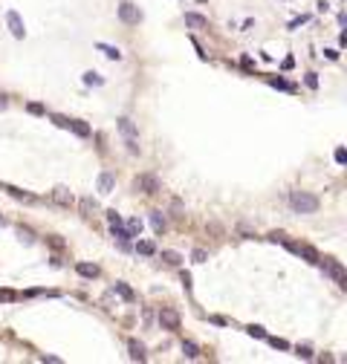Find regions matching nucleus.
Returning <instances> with one entry per match:
<instances>
[{"mask_svg":"<svg viewBox=\"0 0 347 364\" xmlns=\"http://www.w3.org/2000/svg\"><path fill=\"white\" fill-rule=\"evenodd\" d=\"M289 205H292V211H298V214H316L318 211V197L307 194V191H292V194H289Z\"/></svg>","mask_w":347,"mask_h":364,"instance_id":"f257e3e1","label":"nucleus"},{"mask_svg":"<svg viewBox=\"0 0 347 364\" xmlns=\"http://www.w3.org/2000/svg\"><path fill=\"white\" fill-rule=\"evenodd\" d=\"M318 266L324 269V272L330 274L339 286H347V274H345V266L336 260V257H318Z\"/></svg>","mask_w":347,"mask_h":364,"instance_id":"f03ea898","label":"nucleus"},{"mask_svg":"<svg viewBox=\"0 0 347 364\" xmlns=\"http://www.w3.org/2000/svg\"><path fill=\"white\" fill-rule=\"evenodd\" d=\"M119 133L125 136V145L130 153H139V139H136V124L127 119V116H122L119 119Z\"/></svg>","mask_w":347,"mask_h":364,"instance_id":"7ed1b4c3","label":"nucleus"},{"mask_svg":"<svg viewBox=\"0 0 347 364\" xmlns=\"http://www.w3.org/2000/svg\"><path fill=\"white\" fill-rule=\"evenodd\" d=\"M55 124H61L67 130H72L75 136H90V124H84V121L78 119H64V116H55Z\"/></svg>","mask_w":347,"mask_h":364,"instance_id":"20e7f679","label":"nucleus"},{"mask_svg":"<svg viewBox=\"0 0 347 364\" xmlns=\"http://www.w3.org/2000/svg\"><path fill=\"white\" fill-rule=\"evenodd\" d=\"M159 324L162 330H180V312L177 309H159Z\"/></svg>","mask_w":347,"mask_h":364,"instance_id":"39448f33","label":"nucleus"},{"mask_svg":"<svg viewBox=\"0 0 347 364\" xmlns=\"http://www.w3.org/2000/svg\"><path fill=\"white\" fill-rule=\"evenodd\" d=\"M119 18L125 21V23H139L142 21V12H139V6H133V3H119Z\"/></svg>","mask_w":347,"mask_h":364,"instance_id":"423d86ee","label":"nucleus"},{"mask_svg":"<svg viewBox=\"0 0 347 364\" xmlns=\"http://www.w3.org/2000/svg\"><path fill=\"white\" fill-rule=\"evenodd\" d=\"M6 23H9V32H12L18 41L26 35V29H23V21H21V15H18L15 9H9V12H6Z\"/></svg>","mask_w":347,"mask_h":364,"instance_id":"0eeeda50","label":"nucleus"},{"mask_svg":"<svg viewBox=\"0 0 347 364\" xmlns=\"http://www.w3.org/2000/svg\"><path fill=\"white\" fill-rule=\"evenodd\" d=\"M136 188L142 191V194H157L159 191V180L154 174H142V177H136Z\"/></svg>","mask_w":347,"mask_h":364,"instance_id":"6e6552de","label":"nucleus"},{"mask_svg":"<svg viewBox=\"0 0 347 364\" xmlns=\"http://www.w3.org/2000/svg\"><path fill=\"white\" fill-rule=\"evenodd\" d=\"M185 26L188 29H206L208 26V18H203L197 12H185Z\"/></svg>","mask_w":347,"mask_h":364,"instance_id":"1a4fd4ad","label":"nucleus"},{"mask_svg":"<svg viewBox=\"0 0 347 364\" xmlns=\"http://www.w3.org/2000/svg\"><path fill=\"white\" fill-rule=\"evenodd\" d=\"M110 231H113V237H116V240L122 243L125 249H127V243L133 240V237H130V231H127V228L122 226V223H110Z\"/></svg>","mask_w":347,"mask_h":364,"instance_id":"9d476101","label":"nucleus"},{"mask_svg":"<svg viewBox=\"0 0 347 364\" xmlns=\"http://www.w3.org/2000/svg\"><path fill=\"white\" fill-rule=\"evenodd\" d=\"M127 353H130V359H133V362H145V359H148V356H145V347H142L136 338H130V341H127Z\"/></svg>","mask_w":347,"mask_h":364,"instance_id":"9b49d317","label":"nucleus"},{"mask_svg":"<svg viewBox=\"0 0 347 364\" xmlns=\"http://www.w3.org/2000/svg\"><path fill=\"white\" fill-rule=\"evenodd\" d=\"M113 185H116V180H113L110 171H101V174H98V191H101V194H110Z\"/></svg>","mask_w":347,"mask_h":364,"instance_id":"f8f14e48","label":"nucleus"},{"mask_svg":"<svg viewBox=\"0 0 347 364\" xmlns=\"http://www.w3.org/2000/svg\"><path fill=\"white\" fill-rule=\"evenodd\" d=\"M52 200H55L58 205H67V208H69V205L75 203V197H72V194H69L67 188H55V191H52Z\"/></svg>","mask_w":347,"mask_h":364,"instance_id":"ddd939ff","label":"nucleus"},{"mask_svg":"<svg viewBox=\"0 0 347 364\" xmlns=\"http://www.w3.org/2000/svg\"><path fill=\"white\" fill-rule=\"evenodd\" d=\"M113 292H116V295H119V298H125L127 303H133V301H136V295H133V289H130V286H127V283H122V280H119V283H116V286H113Z\"/></svg>","mask_w":347,"mask_h":364,"instance_id":"4468645a","label":"nucleus"},{"mask_svg":"<svg viewBox=\"0 0 347 364\" xmlns=\"http://www.w3.org/2000/svg\"><path fill=\"white\" fill-rule=\"evenodd\" d=\"M95 46H98L110 61H122V49H119V46H110V44H95Z\"/></svg>","mask_w":347,"mask_h":364,"instance_id":"2eb2a0df","label":"nucleus"},{"mask_svg":"<svg viewBox=\"0 0 347 364\" xmlns=\"http://www.w3.org/2000/svg\"><path fill=\"white\" fill-rule=\"evenodd\" d=\"M151 226H154V231H157V234H162V231L168 228V223H165L162 211H151Z\"/></svg>","mask_w":347,"mask_h":364,"instance_id":"dca6fc26","label":"nucleus"},{"mask_svg":"<svg viewBox=\"0 0 347 364\" xmlns=\"http://www.w3.org/2000/svg\"><path fill=\"white\" fill-rule=\"evenodd\" d=\"M75 272L81 274V277H98V266H93V263H78Z\"/></svg>","mask_w":347,"mask_h":364,"instance_id":"f3484780","label":"nucleus"},{"mask_svg":"<svg viewBox=\"0 0 347 364\" xmlns=\"http://www.w3.org/2000/svg\"><path fill=\"white\" fill-rule=\"evenodd\" d=\"M162 260H165L168 266H180V263H183V254H180V251H171V249H165V251H162Z\"/></svg>","mask_w":347,"mask_h":364,"instance_id":"a211bd4d","label":"nucleus"},{"mask_svg":"<svg viewBox=\"0 0 347 364\" xmlns=\"http://www.w3.org/2000/svg\"><path fill=\"white\" fill-rule=\"evenodd\" d=\"M136 251L145 254V257H151V254H157V246H154L151 240H139V243H136Z\"/></svg>","mask_w":347,"mask_h":364,"instance_id":"6ab92c4d","label":"nucleus"},{"mask_svg":"<svg viewBox=\"0 0 347 364\" xmlns=\"http://www.w3.org/2000/svg\"><path fill=\"white\" fill-rule=\"evenodd\" d=\"M272 87H278V90H289V92H295V84H289V81H284V78H266Z\"/></svg>","mask_w":347,"mask_h":364,"instance_id":"aec40b11","label":"nucleus"},{"mask_svg":"<svg viewBox=\"0 0 347 364\" xmlns=\"http://www.w3.org/2000/svg\"><path fill=\"white\" fill-rule=\"evenodd\" d=\"M183 353H185V359H197L200 356V347L191 344V341H183Z\"/></svg>","mask_w":347,"mask_h":364,"instance_id":"412c9836","label":"nucleus"},{"mask_svg":"<svg viewBox=\"0 0 347 364\" xmlns=\"http://www.w3.org/2000/svg\"><path fill=\"white\" fill-rule=\"evenodd\" d=\"M6 191H9V194H12L15 200H23V203H35V197H32V194H23V191H18V188H6Z\"/></svg>","mask_w":347,"mask_h":364,"instance_id":"4be33fe9","label":"nucleus"},{"mask_svg":"<svg viewBox=\"0 0 347 364\" xmlns=\"http://www.w3.org/2000/svg\"><path fill=\"white\" fill-rule=\"evenodd\" d=\"M84 84H95V87H101V84H104V78H101L98 72H84Z\"/></svg>","mask_w":347,"mask_h":364,"instance_id":"5701e85b","label":"nucleus"},{"mask_svg":"<svg viewBox=\"0 0 347 364\" xmlns=\"http://www.w3.org/2000/svg\"><path fill=\"white\" fill-rule=\"evenodd\" d=\"M127 231H130V237H139L142 234V220H130L127 223Z\"/></svg>","mask_w":347,"mask_h":364,"instance_id":"b1692460","label":"nucleus"},{"mask_svg":"<svg viewBox=\"0 0 347 364\" xmlns=\"http://www.w3.org/2000/svg\"><path fill=\"white\" fill-rule=\"evenodd\" d=\"M249 335H252V338H266V330L257 327V324H252V327H249Z\"/></svg>","mask_w":347,"mask_h":364,"instance_id":"393cba45","label":"nucleus"},{"mask_svg":"<svg viewBox=\"0 0 347 364\" xmlns=\"http://www.w3.org/2000/svg\"><path fill=\"white\" fill-rule=\"evenodd\" d=\"M95 208H98V205H95V203H93V200H90V197H87V200H81V211H84V214L95 211Z\"/></svg>","mask_w":347,"mask_h":364,"instance_id":"a878e982","label":"nucleus"},{"mask_svg":"<svg viewBox=\"0 0 347 364\" xmlns=\"http://www.w3.org/2000/svg\"><path fill=\"white\" fill-rule=\"evenodd\" d=\"M191 257H194V263H206V260H208V254H206L203 249H194V254H191Z\"/></svg>","mask_w":347,"mask_h":364,"instance_id":"bb28decb","label":"nucleus"},{"mask_svg":"<svg viewBox=\"0 0 347 364\" xmlns=\"http://www.w3.org/2000/svg\"><path fill=\"white\" fill-rule=\"evenodd\" d=\"M295 356H301V359H313V350H310V347H301V344H298V347H295Z\"/></svg>","mask_w":347,"mask_h":364,"instance_id":"cd10ccee","label":"nucleus"},{"mask_svg":"<svg viewBox=\"0 0 347 364\" xmlns=\"http://www.w3.org/2000/svg\"><path fill=\"white\" fill-rule=\"evenodd\" d=\"M18 237H21L23 243H35V237H32V231H29V228H18Z\"/></svg>","mask_w":347,"mask_h":364,"instance_id":"c85d7f7f","label":"nucleus"},{"mask_svg":"<svg viewBox=\"0 0 347 364\" xmlns=\"http://www.w3.org/2000/svg\"><path fill=\"white\" fill-rule=\"evenodd\" d=\"M26 110H29L32 116H44V113H46V110H44L41 104H35V101H32V104H26Z\"/></svg>","mask_w":347,"mask_h":364,"instance_id":"c756f323","label":"nucleus"},{"mask_svg":"<svg viewBox=\"0 0 347 364\" xmlns=\"http://www.w3.org/2000/svg\"><path fill=\"white\" fill-rule=\"evenodd\" d=\"M269 344H272L275 350H289V344H286L284 338H269Z\"/></svg>","mask_w":347,"mask_h":364,"instance_id":"7c9ffc66","label":"nucleus"},{"mask_svg":"<svg viewBox=\"0 0 347 364\" xmlns=\"http://www.w3.org/2000/svg\"><path fill=\"white\" fill-rule=\"evenodd\" d=\"M304 81H307V87H310V90H316V87H318V78H316V72H307V78H304Z\"/></svg>","mask_w":347,"mask_h":364,"instance_id":"2f4dec72","label":"nucleus"},{"mask_svg":"<svg viewBox=\"0 0 347 364\" xmlns=\"http://www.w3.org/2000/svg\"><path fill=\"white\" fill-rule=\"evenodd\" d=\"M46 243H49L52 249H64V240H61V237H55V234H52V237H46Z\"/></svg>","mask_w":347,"mask_h":364,"instance_id":"473e14b6","label":"nucleus"},{"mask_svg":"<svg viewBox=\"0 0 347 364\" xmlns=\"http://www.w3.org/2000/svg\"><path fill=\"white\" fill-rule=\"evenodd\" d=\"M336 162H339V165H345V162H347V151H345V148L336 151Z\"/></svg>","mask_w":347,"mask_h":364,"instance_id":"72a5a7b5","label":"nucleus"},{"mask_svg":"<svg viewBox=\"0 0 347 364\" xmlns=\"http://www.w3.org/2000/svg\"><path fill=\"white\" fill-rule=\"evenodd\" d=\"M0 301H15V292H9V289H0Z\"/></svg>","mask_w":347,"mask_h":364,"instance_id":"f704fd0d","label":"nucleus"},{"mask_svg":"<svg viewBox=\"0 0 347 364\" xmlns=\"http://www.w3.org/2000/svg\"><path fill=\"white\" fill-rule=\"evenodd\" d=\"M107 223H122V217L116 211H107Z\"/></svg>","mask_w":347,"mask_h":364,"instance_id":"c9c22d12","label":"nucleus"},{"mask_svg":"<svg viewBox=\"0 0 347 364\" xmlns=\"http://www.w3.org/2000/svg\"><path fill=\"white\" fill-rule=\"evenodd\" d=\"M324 55H327L330 61H336V58H339V49H324Z\"/></svg>","mask_w":347,"mask_h":364,"instance_id":"e433bc0d","label":"nucleus"},{"mask_svg":"<svg viewBox=\"0 0 347 364\" xmlns=\"http://www.w3.org/2000/svg\"><path fill=\"white\" fill-rule=\"evenodd\" d=\"M183 286H185V289H191V274L188 272H183Z\"/></svg>","mask_w":347,"mask_h":364,"instance_id":"4c0bfd02","label":"nucleus"}]
</instances>
